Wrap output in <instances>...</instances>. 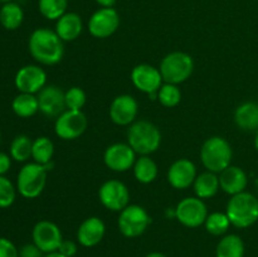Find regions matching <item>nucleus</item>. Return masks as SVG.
<instances>
[{
  "mask_svg": "<svg viewBox=\"0 0 258 257\" xmlns=\"http://www.w3.org/2000/svg\"><path fill=\"white\" fill-rule=\"evenodd\" d=\"M28 48L32 57L43 66L57 65L64 55L63 40L55 30L48 28L35 29L28 40Z\"/></svg>",
  "mask_w": 258,
  "mask_h": 257,
  "instance_id": "nucleus-1",
  "label": "nucleus"
},
{
  "mask_svg": "<svg viewBox=\"0 0 258 257\" xmlns=\"http://www.w3.org/2000/svg\"><path fill=\"white\" fill-rule=\"evenodd\" d=\"M226 213L232 226L248 228L258 221V198L246 190L232 196L227 204Z\"/></svg>",
  "mask_w": 258,
  "mask_h": 257,
  "instance_id": "nucleus-2",
  "label": "nucleus"
},
{
  "mask_svg": "<svg viewBox=\"0 0 258 257\" xmlns=\"http://www.w3.org/2000/svg\"><path fill=\"white\" fill-rule=\"evenodd\" d=\"M127 144L139 155H150L160 148L161 133L150 121H135L127 130Z\"/></svg>",
  "mask_w": 258,
  "mask_h": 257,
  "instance_id": "nucleus-3",
  "label": "nucleus"
},
{
  "mask_svg": "<svg viewBox=\"0 0 258 257\" xmlns=\"http://www.w3.org/2000/svg\"><path fill=\"white\" fill-rule=\"evenodd\" d=\"M232 146L222 136H212L204 141L201 149V160L204 168L212 173H222L231 165Z\"/></svg>",
  "mask_w": 258,
  "mask_h": 257,
  "instance_id": "nucleus-4",
  "label": "nucleus"
},
{
  "mask_svg": "<svg viewBox=\"0 0 258 257\" xmlns=\"http://www.w3.org/2000/svg\"><path fill=\"white\" fill-rule=\"evenodd\" d=\"M49 169L38 163H27L18 173L17 190L27 199L39 197L47 185V173Z\"/></svg>",
  "mask_w": 258,
  "mask_h": 257,
  "instance_id": "nucleus-5",
  "label": "nucleus"
},
{
  "mask_svg": "<svg viewBox=\"0 0 258 257\" xmlns=\"http://www.w3.org/2000/svg\"><path fill=\"white\" fill-rule=\"evenodd\" d=\"M159 70L164 82L179 85L190 78L194 71V60L188 53L176 50L163 58Z\"/></svg>",
  "mask_w": 258,
  "mask_h": 257,
  "instance_id": "nucleus-6",
  "label": "nucleus"
},
{
  "mask_svg": "<svg viewBox=\"0 0 258 257\" xmlns=\"http://www.w3.org/2000/svg\"><path fill=\"white\" fill-rule=\"evenodd\" d=\"M118 229L127 238H136L148 229L151 223V217L148 211L139 204H128L120 212Z\"/></svg>",
  "mask_w": 258,
  "mask_h": 257,
  "instance_id": "nucleus-7",
  "label": "nucleus"
},
{
  "mask_svg": "<svg viewBox=\"0 0 258 257\" xmlns=\"http://www.w3.org/2000/svg\"><path fill=\"white\" fill-rule=\"evenodd\" d=\"M175 218L188 228H197L206 223L208 217V208L203 199L198 197L184 198L175 207Z\"/></svg>",
  "mask_w": 258,
  "mask_h": 257,
  "instance_id": "nucleus-8",
  "label": "nucleus"
},
{
  "mask_svg": "<svg viewBox=\"0 0 258 257\" xmlns=\"http://www.w3.org/2000/svg\"><path fill=\"white\" fill-rule=\"evenodd\" d=\"M87 116L82 111L66 110L55 118L54 133L62 140H75L87 130Z\"/></svg>",
  "mask_w": 258,
  "mask_h": 257,
  "instance_id": "nucleus-9",
  "label": "nucleus"
},
{
  "mask_svg": "<svg viewBox=\"0 0 258 257\" xmlns=\"http://www.w3.org/2000/svg\"><path fill=\"white\" fill-rule=\"evenodd\" d=\"M130 77L133 85L139 91L150 96L151 100L158 98V92L164 82L159 68L151 65H146V63H141L133 68Z\"/></svg>",
  "mask_w": 258,
  "mask_h": 257,
  "instance_id": "nucleus-10",
  "label": "nucleus"
},
{
  "mask_svg": "<svg viewBox=\"0 0 258 257\" xmlns=\"http://www.w3.org/2000/svg\"><path fill=\"white\" fill-rule=\"evenodd\" d=\"M98 198H100L101 204L108 211L121 212L128 206L130 191L122 181L110 179L100 186Z\"/></svg>",
  "mask_w": 258,
  "mask_h": 257,
  "instance_id": "nucleus-11",
  "label": "nucleus"
},
{
  "mask_svg": "<svg viewBox=\"0 0 258 257\" xmlns=\"http://www.w3.org/2000/svg\"><path fill=\"white\" fill-rule=\"evenodd\" d=\"M33 243L43 252V253H50L55 252L59 248L63 241L62 232L59 227L54 222L43 219L35 223L32 231Z\"/></svg>",
  "mask_w": 258,
  "mask_h": 257,
  "instance_id": "nucleus-12",
  "label": "nucleus"
},
{
  "mask_svg": "<svg viewBox=\"0 0 258 257\" xmlns=\"http://www.w3.org/2000/svg\"><path fill=\"white\" fill-rule=\"evenodd\" d=\"M120 27V15L113 8H101L91 15L88 32L92 37L105 39L111 37Z\"/></svg>",
  "mask_w": 258,
  "mask_h": 257,
  "instance_id": "nucleus-13",
  "label": "nucleus"
},
{
  "mask_svg": "<svg viewBox=\"0 0 258 257\" xmlns=\"http://www.w3.org/2000/svg\"><path fill=\"white\" fill-rule=\"evenodd\" d=\"M103 161L110 170L125 173L130 170L136 161V153L128 144L115 143L103 153Z\"/></svg>",
  "mask_w": 258,
  "mask_h": 257,
  "instance_id": "nucleus-14",
  "label": "nucleus"
},
{
  "mask_svg": "<svg viewBox=\"0 0 258 257\" xmlns=\"http://www.w3.org/2000/svg\"><path fill=\"white\" fill-rule=\"evenodd\" d=\"M14 83L20 93L35 95L47 86L45 85L47 83V73L39 66H24L15 75Z\"/></svg>",
  "mask_w": 258,
  "mask_h": 257,
  "instance_id": "nucleus-15",
  "label": "nucleus"
},
{
  "mask_svg": "<svg viewBox=\"0 0 258 257\" xmlns=\"http://www.w3.org/2000/svg\"><path fill=\"white\" fill-rule=\"evenodd\" d=\"M38 102H39V111L47 117L57 118L62 115L66 107L64 91L54 85L45 86L44 88L38 92Z\"/></svg>",
  "mask_w": 258,
  "mask_h": 257,
  "instance_id": "nucleus-16",
  "label": "nucleus"
},
{
  "mask_svg": "<svg viewBox=\"0 0 258 257\" xmlns=\"http://www.w3.org/2000/svg\"><path fill=\"white\" fill-rule=\"evenodd\" d=\"M110 118L118 126H128L135 122L139 103L131 95L116 96L110 105Z\"/></svg>",
  "mask_w": 258,
  "mask_h": 257,
  "instance_id": "nucleus-17",
  "label": "nucleus"
},
{
  "mask_svg": "<svg viewBox=\"0 0 258 257\" xmlns=\"http://www.w3.org/2000/svg\"><path fill=\"white\" fill-rule=\"evenodd\" d=\"M197 178V166L189 159H178L168 170V181L173 188L186 189L193 185Z\"/></svg>",
  "mask_w": 258,
  "mask_h": 257,
  "instance_id": "nucleus-18",
  "label": "nucleus"
},
{
  "mask_svg": "<svg viewBox=\"0 0 258 257\" xmlns=\"http://www.w3.org/2000/svg\"><path fill=\"white\" fill-rule=\"evenodd\" d=\"M106 233L105 222L98 217H88L80 224L77 241L83 247H95L103 239Z\"/></svg>",
  "mask_w": 258,
  "mask_h": 257,
  "instance_id": "nucleus-19",
  "label": "nucleus"
},
{
  "mask_svg": "<svg viewBox=\"0 0 258 257\" xmlns=\"http://www.w3.org/2000/svg\"><path fill=\"white\" fill-rule=\"evenodd\" d=\"M219 184L221 189L224 193L229 196H236L246 190L248 178H247L246 171L239 166L229 165L224 169L222 173H219Z\"/></svg>",
  "mask_w": 258,
  "mask_h": 257,
  "instance_id": "nucleus-20",
  "label": "nucleus"
},
{
  "mask_svg": "<svg viewBox=\"0 0 258 257\" xmlns=\"http://www.w3.org/2000/svg\"><path fill=\"white\" fill-rule=\"evenodd\" d=\"M83 23L77 13H66L55 23V33L63 42H73L81 35Z\"/></svg>",
  "mask_w": 258,
  "mask_h": 257,
  "instance_id": "nucleus-21",
  "label": "nucleus"
},
{
  "mask_svg": "<svg viewBox=\"0 0 258 257\" xmlns=\"http://www.w3.org/2000/svg\"><path fill=\"white\" fill-rule=\"evenodd\" d=\"M234 122L241 130H258V103L244 102L234 111Z\"/></svg>",
  "mask_w": 258,
  "mask_h": 257,
  "instance_id": "nucleus-22",
  "label": "nucleus"
},
{
  "mask_svg": "<svg viewBox=\"0 0 258 257\" xmlns=\"http://www.w3.org/2000/svg\"><path fill=\"white\" fill-rule=\"evenodd\" d=\"M194 193L201 199H209L216 196L221 189L219 184V176L212 171H204V173L197 175L194 180Z\"/></svg>",
  "mask_w": 258,
  "mask_h": 257,
  "instance_id": "nucleus-23",
  "label": "nucleus"
},
{
  "mask_svg": "<svg viewBox=\"0 0 258 257\" xmlns=\"http://www.w3.org/2000/svg\"><path fill=\"white\" fill-rule=\"evenodd\" d=\"M134 175L141 184H150L156 179L159 173L158 165L149 155H140L134 164Z\"/></svg>",
  "mask_w": 258,
  "mask_h": 257,
  "instance_id": "nucleus-24",
  "label": "nucleus"
},
{
  "mask_svg": "<svg viewBox=\"0 0 258 257\" xmlns=\"http://www.w3.org/2000/svg\"><path fill=\"white\" fill-rule=\"evenodd\" d=\"M244 242L238 234H227L218 242L216 257H244Z\"/></svg>",
  "mask_w": 258,
  "mask_h": 257,
  "instance_id": "nucleus-25",
  "label": "nucleus"
},
{
  "mask_svg": "<svg viewBox=\"0 0 258 257\" xmlns=\"http://www.w3.org/2000/svg\"><path fill=\"white\" fill-rule=\"evenodd\" d=\"M23 20H24V12L17 3H5L0 8V24L7 30L18 29L23 24Z\"/></svg>",
  "mask_w": 258,
  "mask_h": 257,
  "instance_id": "nucleus-26",
  "label": "nucleus"
},
{
  "mask_svg": "<svg viewBox=\"0 0 258 257\" xmlns=\"http://www.w3.org/2000/svg\"><path fill=\"white\" fill-rule=\"evenodd\" d=\"M12 108L15 115L19 116V117H32L39 111L38 97L32 93H19L13 100Z\"/></svg>",
  "mask_w": 258,
  "mask_h": 257,
  "instance_id": "nucleus-27",
  "label": "nucleus"
},
{
  "mask_svg": "<svg viewBox=\"0 0 258 257\" xmlns=\"http://www.w3.org/2000/svg\"><path fill=\"white\" fill-rule=\"evenodd\" d=\"M54 154V145L47 136H39L33 141L32 159L38 164L49 168L52 165V158Z\"/></svg>",
  "mask_w": 258,
  "mask_h": 257,
  "instance_id": "nucleus-28",
  "label": "nucleus"
},
{
  "mask_svg": "<svg viewBox=\"0 0 258 257\" xmlns=\"http://www.w3.org/2000/svg\"><path fill=\"white\" fill-rule=\"evenodd\" d=\"M33 140L27 135L15 136L10 144V156L18 163H25L32 158Z\"/></svg>",
  "mask_w": 258,
  "mask_h": 257,
  "instance_id": "nucleus-29",
  "label": "nucleus"
},
{
  "mask_svg": "<svg viewBox=\"0 0 258 257\" xmlns=\"http://www.w3.org/2000/svg\"><path fill=\"white\" fill-rule=\"evenodd\" d=\"M68 0H38L39 12L45 19L58 20L67 13Z\"/></svg>",
  "mask_w": 258,
  "mask_h": 257,
  "instance_id": "nucleus-30",
  "label": "nucleus"
},
{
  "mask_svg": "<svg viewBox=\"0 0 258 257\" xmlns=\"http://www.w3.org/2000/svg\"><path fill=\"white\" fill-rule=\"evenodd\" d=\"M204 226H206L208 233L213 234V236H223L224 233H227L232 224L227 213L213 212V213L208 214Z\"/></svg>",
  "mask_w": 258,
  "mask_h": 257,
  "instance_id": "nucleus-31",
  "label": "nucleus"
},
{
  "mask_svg": "<svg viewBox=\"0 0 258 257\" xmlns=\"http://www.w3.org/2000/svg\"><path fill=\"white\" fill-rule=\"evenodd\" d=\"M158 100L164 107H175L181 101V91L178 85L164 83L158 92Z\"/></svg>",
  "mask_w": 258,
  "mask_h": 257,
  "instance_id": "nucleus-32",
  "label": "nucleus"
},
{
  "mask_svg": "<svg viewBox=\"0 0 258 257\" xmlns=\"http://www.w3.org/2000/svg\"><path fill=\"white\" fill-rule=\"evenodd\" d=\"M64 100L67 110L82 111L87 101V96L81 87H71L64 92Z\"/></svg>",
  "mask_w": 258,
  "mask_h": 257,
  "instance_id": "nucleus-33",
  "label": "nucleus"
},
{
  "mask_svg": "<svg viewBox=\"0 0 258 257\" xmlns=\"http://www.w3.org/2000/svg\"><path fill=\"white\" fill-rule=\"evenodd\" d=\"M17 198V188L4 175H0V208H9Z\"/></svg>",
  "mask_w": 258,
  "mask_h": 257,
  "instance_id": "nucleus-34",
  "label": "nucleus"
},
{
  "mask_svg": "<svg viewBox=\"0 0 258 257\" xmlns=\"http://www.w3.org/2000/svg\"><path fill=\"white\" fill-rule=\"evenodd\" d=\"M0 257H19V249L5 237H0Z\"/></svg>",
  "mask_w": 258,
  "mask_h": 257,
  "instance_id": "nucleus-35",
  "label": "nucleus"
},
{
  "mask_svg": "<svg viewBox=\"0 0 258 257\" xmlns=\"http://www.w3.org/2000/svg\"><path fill=\"white\" fill-rule=\"evenodd\" d=\"M19 257H44L43 252L34 243H27L20 247Z\"/></svg>",
  "mask_w": 258,
  "mask_h": 257,
  "instance_id": "nucleus-36",
  "label": "nucleus"
},
{
  "mask_svg": "<svg viewBox=\"0 0 258 257\" xmlns=\"http://www.w3.org/2000/svg\"><path fill=\"white\" fill-rule=\"evenodd\" d=\"M77 244L73 241H68V239H63L62 243H60L58 252L62 253L66 257H73L77 253Z\"/></svg>",
  "mask_w": 258,
  "mask_h": 257,
  "instance_id": "nucleus-37",
  "label": "nucleus"
},
{
  "mask_svg": "<svg viewBox=\"0 0 258 257\" xmlns=\"http://www.w3.org/2000/svg\"><path fill=\"white\" fill-rule=\"evenodd\" d=\"M12 166V156L0 151V175H5Z\"/></svg>",
  "mask_w": 258,
  "mask_h": 257,
  "instance_id": "nucleus-38",
  "label": "nucleus"
},
{
  "mask_svg": "<svg viewBox=\"0 0 258 257\" xmlns=\"http://www.w3.org/2000/svg\"><path fill=\"white\" fill-rule=\"evenodd\" d=\"M96 3L102 8H113L116 0H96Z\"/></svg>",
  "mask_w": 258,
  "mask_h": 257,
  "instance_id": "nucleus-39",
  "label": "nucleus"
},
{
  "mask_svg": "<svg viewBox=\"0 0 258 257\" xmlns=\"http://www.w3.org/2000/svg\"><path fill=\"white\" fill-rule=\"evenodd\" d=\"M145 257H168V256L164 253H161V252H150V253L146 254Z\"/></svg>",
  "mask_w": 258,
  "mask_h": 257,
  "instance_id": "nucleus-40",
  "label": "nucleus"
},
{
  "mask_svg": "<svg viewBox=\"0 0 258 257\" xmlns=\"http://www.w3.org/2000/svg\"><path fill=\"white\" fill-rule=\"evenodd\" d=\"M44 257H66V256H63L62 253H59L58 251H55V252H50V253H45Z\"/></svg>",
  "mask_w": 258,
  "mask_h": 257,
  "instance_id": "nucleus-41",
  "label": "nucleus"
},
{
  "mask_svg": "<svg viewBox=\"0 0 258 257\" xmlns=\"http://www.w3.org/2000/svg\"><path fill=\"white\" fill-rule=\"evenodd\" d=\"M254 148L258 151V130L256 131V136H254Z\"/></svg>",
  "mask_w": 258,
  "mask_h": 257,
  "instance_id": "nucleus-42",
  "label": "nucleus"
},
{
  "mask_svg": "<svg viewBox=\"0 0 258 257\" xmlns=\"http://www.w3.org/2000/svg\"><path fill=\"white\" fill-rule=\"evenodd\" d=\"M10 2H14V0H0V3L5 4V3H10Z\"/></svg>",
  "mask_w": 258,
  "mask_h": 257,
  "instance_id": "nucleus-43",
  "label": "nucleus"
},
{
  "mask_svg": "<svg viewBox=\"0 0 258 257\" xmlns=\"http://www.w3.org/2000/svg\"><path fill=\"white\" fill-rule=\"evenodd\" d=\"M0 141H2V133H0Z\"/></svg>",
  "mask_w": 258,
  "mask_h": 257,
  "instance_id": "nucleus-44",
  "label": "nucleus"
}]
</instances>
